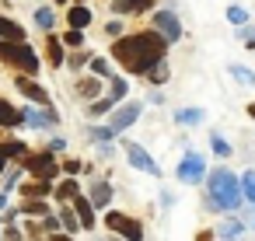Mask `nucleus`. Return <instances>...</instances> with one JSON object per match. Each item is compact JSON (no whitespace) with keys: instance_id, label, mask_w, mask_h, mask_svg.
I'll use <instances>...</instances> for the list:
<instances>
[{"instance_id":"obj_1","label":"nucleus","mask_w":255,"mask_h":241,"mask_svg":"<svg viewBox=\"0 0 255 241\" xmlns=\"http://www.w3.org/2000/svg\"><path fill=\"white\" fill-rule=\"evenodd\" d=\"M168 49H171V42L157 28H140V32H126V35L112 39L109 56H112V63L123 67L126 77H143L154 63L168 60Z\"/></svg>"},{"instance_id":"obj_2","label":"nucleus","mask_w":255,"mask_h":241,"mask_svg":"<svg viewBox=\"0 0 255 241\" xmlns=\"http://www.w3.org/2000/svg\"><path fill=\"white\" fill-rule=\"evenodd\" d=\"M203 206L210 213H238L245 206V192H241V175H234L227 164L213 168L203 182Z\"/></svg>"},{"instance_id":"obj_3","label":"nucleus","mask_w":255,"mask_h":241,"mask_svg":"<svg viewBox=\"0 0 255 241\" xmlns=\"http://www.w3.org/2000/svg\"><path fill=\"white\" fill-rule=\"evenodd\" d=\"M0 63H4L7 70L14 74H28V77H42V60L39 53L32 49V42H7L0 39Z\"/></svg>"},{"instance_id":"obj_4","label":"nucleus","mask_w":255,"mask_h":241,"mask_svg":"<svg viewBox=\"0 0 255 241\" xmlns=\"http://www.w3.org/2000/svg\"><path fill=\"white\" fill-rule=\"evenodd\" d=\"M21 168L32 171V178H46V182H53V185H56V178L63 175V168L56 164V150H49V147L32 150L28 157H21Z\"/></svg>"},{"instance_id":"obj_5","label":"nucleus","mask_w":255,"mask_h":241,"mask_svg":"<svg viewBox=\"0 0 255 241\" xmlns=\"http://www.w3.org/2000/svg\"><path fill=\"white\" fill-rule=\"evenodd\" d=\"M206 175H210L206 157H203L199 150H185V154H182V161H178V168H175V178H178L182 185H203V182H206Z\"/></svg>"},{"instance_id":"obj_6","label":"nucleus","mask_w":255,"mask_h":241,"mask_svg":"<svg viewBox=\"0 0 255 241\" xmlns=\"http://www.w3.org/2000/svg\"><path fill=\"white\" fill-rule=\"evenodd\" d=\"M105 231L109 234H119L123 241H143L147 238L143 234V224L136 217L123 213V210H105Z\"/></svg>"},{"instance_id":"obj_7","label":"nucleus","mask_w":255,"mask_h":241,"mask_svg":"<svg viewBox=\"0 0 255 241\" xmlns=\"http://www.w3.org/2000/svg\"><path fill=\"white\" fill-rule=\"evenodd\" d=\"M21 122L25 129H56L63 122V116L56 112V105H21Z\"/></svg>"},{"instance_id":"obj_8","label":"nucleus","mask_w":255,"mask_h":241,"mask_svg":"<svg viewBox=\"0 0 255 241\" xmlns=\"http://www.w3.org/2000/svg\"><path fill=\"white\" fill-rule=\"evenodd\" d=\"M150 28H157V32H161V35H164L171 46H175V42L185 35V28H182L178 14H175L171 7H154V11H150Z\"/></svg>"},{"instance_id":"obj_9","label":"nucleus","mask_w":255,"mask_h":241,"mask_svg":"<svg viewBox=\"0 0 255 241\" xmlns=\"http://www.w3.org/2000/svg\"><path fill=\"white\" fill-rule=\"evenodd\" d=\"M140 112H143V102L126 98V102H123V105H116V109H112L105 119H109V126L116 129V136H123V133H126V129H129V126L140 119Z\"/></svg>"},{"instance_id":"obj_10","label":"nucleus","mask_w":255,"mask_h":241,"mask_svg":"<svg viewBox=\"0 0 255 241\" xmlns=\"http://www.w3.org/2000/svg\"><path fill=\"white\" fill-rule=\"evenodd\" d=\"M123 150H126V161H129L136 171H143V175H150V178H161V164L150 157V150H143L140 143H123Z\"/></svg>"},{"instance_id":"obj_11","label":"nucleus","mask_w":255,"mask_h":241,"mask_svg":"<svg viewBox=\"0 0 255 241\" xmlns=\"http://www.w3.org/2000/svg\"><path fill=\"white\" fill-rule=\"evenodd\" d=\"M14 88H18V91H21V98H25V102H32V105H53V102H49V91L39 84V77L14 74Z\"/></svg>"},{"instance_id":"obj_12","label":"nucleus","mask_w":255,"mask_h":241,"mask_svg":"<svg viewBox=\"0 0 255 241\" xmlns=\"http://www.w3.org/2000/svg\"><path fill=\"white\" fill-rule=\"evenodd\" d=\"M102 95H105V77L84 74V77H77V81H74V98H81L84 105H88V102H95V98H102Z\"/></svg>"},{"instance_id":"obj_13","label":"nucleus","mask_w":255,"mask_h":241,"mask_svg":"<svg viewBox=\"0 0 255 241\" xmlns=\"http://www.w3.org/2000/svg\"><path fill=\"white\" fill-rule=\"evenodd\" d=\"M112 14L116 18H143L157 7V0H112Z\"/></svg>"},{"instance_id":"obj_14","label":"nucleus","mask_w":255,"mask_h":241,"mask_svg":"<svg viewBox=\"0 0 255 241\" xmlns=\"http://www.w3.org/2000/svg\"><path fill=\"white\" fill-rule=\"evenodd\" d=\"M70 206H74V213H77L81 227H84V231H95V224H98V210H95V203H91V199L81 192V196H77Z\"/></svg>"},{"instance_id":"obj_15","label":"nucleus","mask_w":255,"mask_h":241,"mask_svg":"<svg viewBox=\"0 0 255 241\" xmlns=\"http://www.w3.org/2000/svg\"><path fill=\"white\" fill-rule=\"evenodd\" d=\"M213 234H217L220 241H241V238H245V220L231 213V217H224V220L213 227Z\"/></svg>"},{"instance_id":"obj_16","label":"nucleus","mask_w":255,"mask_h":241,"mask_svg":"<svg viewBox=\"0 0 255 241\" xmlns=\"http://www.w3.org/2000/svg\"><path fill=\"white\" fill-rule=\"evenodd\" d=\"M46 60H49V67H53V70L67 67V46H63V39H60L56 32H49V35H46Z\"/></svg>"},{"instance_id":"obj_17","label":"nucleus","mask_w":255,"mask_h":241,"mask_svg":"<svg viewBox=\"0 0 255 241\" xmlns=\"http://www.w3.org/2000/svg\"><path fill=\"white\" fill-rule=\"evenodd\" d=\"M175 126H182V129H192V126H203L206 122V112L199 109V105H185V109H175Z\"/></svg>"},{"instance_id":"obj_18","label":"nucleus","mask_w":255,"mask_h":241,"mask_svg":"<svg viewBox=\"0 0 255 241\" xmlns=\"http://www.w3.org/2000/svg\"><path fill=\"white\" fill-rule=\"evenodd\" d=\"M88 199L95 203V210H109V203H112V182L109 178H95L91 182V192H88Z\"/></svg>"},{"instance_id":"obj_19","label":"nucleus","mask_w":255,"mask_h":241,"mask_svg":"<svg viewBox=\"0 0 255 241\" xmlns=\"http://www.w3.org/2000/svg\"><path fill=\"white\" fill-rule=\"evenodd\" d=\"M21 109L7 98H0V129H21Z\"/></svg>"},{"instance_id":"obj_20","label":"nucleus","mask_w":255,"mask_h":241,"mask_svg":"<svg viewBox=\"0 0 255 241\" xmlns=\"http://www.w3.org/2000/svg\"><path fill=\"white\" fill-rule=\"evenodd\" d=\"M91 21H95V11H91L88 4H74V7L67 11V28H84V32H88Z\"/></svg>"},{"instance_id":"obj_21","label":"nucleus","mask_w":255,"mask_h":241,"mask_svg":"<svg viewBox=\"0 0 255 241\" xmlns=\"http://www.w3.org/2000/svg\"><path fill=\"white\" fill-rule=\"evenodd\" d=\"M116 105H123V102H119V98H116V95L109 91V95H102V98L88 102V105H84V112H88L91 119H102V116H109V112H112Z\"/></svg>"},{"instance_id":"obj_22","label":"nucleus","mask_w":255,"mask_h":241,"mask_svg":"<svg viewBox=\"0 0 255 241\" xmlns=\"http://www.w3.org/2000/svg\"><path fill=\"white\" fill-rule=\"evenodd\" d=\"M0 39H7V42H28V32L21 28V21L0 14Z\"/></svg>"},{"instance_id":"obj_23","label":"nucleus","mask_w":255,"mask_h":241,"mask_svg":"<svg viewBox=\"0 0 255 241\" xmlns=\"http://www.w3.org/2000/svg\"><path fill=\"white\" fill-rule=\"evenodd\" d=\"M32 21H35V28H39L42 35H49V32L56 28V11H53L49 4H39V7L32 11Z\"/></svg>"},{"instance_id":"obj_24","label":"nucleus","mask_w":255,"mask_h":241,"mask_svg":"<svg viewBox=\"0 0 255 241\" xmlns=\"http://www.w3.org/2000/svg\"><path fill=\"white\" fill-rule=\"evenodd\" d=\"M56 185L46 182V178H35V182H21V199H46Z\"/></svg>"},{"instance_id":"obj_25","label":"nucleus","mask_w":255,"mask_h":241,"mask_svg":"<svg viewBox=\"0 0 255 241\" xmlns=\"http://www.w3.org/2000/svg\"><path fill=\"white\" fill-rule=\"evenodd\" d=\"M143 81L150 84V88H164L168 81H171V67H168V60H161V63H154L147 74H143Z\"/></svg>"},{"instance_id":"obj_26","label":"nucleus","mask_w":255,"mask_h":241,"mask_svg":"<svg viewBox=\"0 0 255 241\" xmlns=\"http://www.w3.org/2000/svg\"><path fill=\"white\" fill-rule=\"evenodd\" d=\"M77 196H81V185H77V178H63V182L53 189V199H56L60 206H63V203H74Z\"/></svg>"},{"instance_id":"obj_27","label":"nucleus","mask_w":255,"mask_h":241,"mask_svg":"<svg viewBox=\"0 0 255 241\" xmlns=\"http://www.w3.org/2000/svg\"><path fill=\"white\" fill-rule=\"evenodd\" d=\"M227 74H231L241 88H255V70H252V67H245V63H231Z\"/></svg>"},{"instance_id":"obj_28","label":"nucleus","mask_w":255,"mask_h":241,"mask_svg":"<svg viewBox=\"0 0 255 241\" xmlns=\"http://www.w3.org/2000/svg\"><path fill=\"white\" fill-rule=\"evenodd\" d=\"M88 74H95V77H112L116 70H112V56H91V63H88Z\"/></svg>"},{"instance_id":"obj_29","label":"nucleus","mask_w":255,"mask_h":241,"mask_svg":"<svg viewBox=\"0 0 255 241\" xmlns=\"http://www.w3.org/2000/svg\"><path fill=\"white\" fill-rule=\"evenodd\" d=\"M210 150H213L217 157H231V154H234V147L227 143V136H224L220 129H210Z\"/></svg>"},{"instance_id":"obj_30","label":"nucleus","mask_w":255,"mask_h":241,"mask_svg":"<svg viewBox=\"0 0 255 241\" xmlns=\"http://www.w3.org/2000/svg\"><path fill=\"white\" fill-rule=\"evenodd\" d=\"M60 220H63V231H67V234H74V238H77V231H84L70 203H63V206H60Z\"/></svg>"},{"instance_id":"obj_31","label":"nucleus","mask_w":255,"mask_h":241,"mask_svg":"<svg viewBox=\"0 0 255 241\" xmlns=\"http://www.w3.org/2000/svg\"><path fill=\"white\" fill-rule=\"evenodd\" d=\"M49 213V199H25L21 203V217H46Z\"/></svg>"},{"instance_id":"obj_32","label":"nucleus","mask_w":255,"mask_h":241,"mask_svg":"<svg viewBox=\"0 0 255 241\" xmlns=\"http://www.w3.org/2000/svg\"><path fill=\"white\" fill-rule=\"evenodd\" d=\"M248 18H252V14H248V7H245V4H231V7H227V21H231L234 28L248 25Z\"/></svg>"},{"instance_id":"obj_33","label":"nucleus","mask_w":255,"mask_h":241,"mask_svg":"<svg viewBox=\"0 0 255 241\" xmlns=\"http://www.w3.org/2000/svg\"><path fill=\"white\" fill-rule=\"evenodd\" d=\"M60 39H63L67 49H84V42H88V39H84V28H67Z\"/></svg>"},{"instance_id":"obj_34","label":"nucleus","mask_w":255,"mask_h":241,"mask_svg":"<svg viewBox=\"0 0 255 241\" xmlns=\"http://www.w3.org/2000/svg\"><path fill=\"white\" fill-rule=\"evenodd\" d=\"M88 63H91V53H88V49H70V53H67V67H70V70H84Z\"/></svg>"},{"instance_id":"obj_35","label":"nucleus","mask_w":255,"mask_h":241,"mask_svg":"<svg viewBox=\"0 0 255 241\" xmlns=\"http://www.w3.org/2000/svg\"><path fill=\"white\" fill-rule=\"evenodd\" d=\"M88 136L95 140V143H112L116 140V129L105 122V126H88Z\"/></svg>"},{"instance_id":"obj_36","label":"nucleus","mask_w":255,"mask_h":241,"mask_svg":"<svg viewBox=\"0 0 255 241\" xmlns=\"http://www.w3.org/2000/svg\"><path fill=\"white\" fill-rule=\"evenodd\" d=\"M241 192H245V203H255V168L241 175Z\"/></svg>"},{"instance_id":"obj_37","label":"nucleus","mask_w":255,"mask_h":241,"mask_svg":"<svg viewBox=\"0 0 255 241\" xmlns=\"http://www.w3.org/2000/svg\"><path fill=\"white\" fill-rule=\"evenodd\" d=\"M39 224H42V231L46 234H53V231H63V220H60V213H46V217H39Z\"/></svg>"},{"instance_id":"obj_38","label":"nucleus","mask_w":255,"mask_h":241,"mask_svg":"<svg viewBox=\"0 0 255 241\" xmlns=\"http://www.w3.org/2000/svg\"><path fill=\"white\" fill-rule=\"evenodd\" d=\"M105 35H109V39H119V35H126V25H123V18H116V14H112V21H105Z\"/></svg>"},{"instance_id":"obj_39","label":"nucleus","mask_w":255,"mask_h":241,"mask_svg":"<svg viewBox=\"0 0 255 241\" xmlns=\"http://www.w3.org/2000/svg\"><path fill=\"white\" fill-rule=\"evenodd\" d=\"M60 168H63V175H81V171H84V161H81V157H67Z\"/></svg>"},{"instance_id":"obj_40","label":"nucleus","mask_w":255,"mask_h":241,"mask_svg":"<svg viewBox=\"0 0 255 241\" xmlns=\"http://www.w3.org/2000/svg\"><path fill=\"white\" fill-rule=\"evenodd\" d=\"M241 220H245V227H255V203H248V206H245Z\"/></svg>"},{"instance_id":"obj_41","label":"nucleus","mask_w":255,"mask_h":241,"mask_svg":"<svg viewBox=\"0 0 255 241\" xmlns=\"http://www.w3.org/2000/svg\"><path fill=\"white\" fill-rule=\"evenodd\" d=\"M98 157H102V161L116 157V147H112V143H98Z\"/></svg>"},{"instance_id":"obj_42","label":"nucleus","mask_w":255,"mask_h":241,"mask_svg":"<svg viewBox=\"0 0 255 241\" xmlns=\"http://www.w3.org/2000/svg\"><path fill=\"white\" fill-rule=\"evenodd\" d=\"M238 39H241V42H252V39H255V28H252V25H241V28H238Z\"/></svg>"},{"instance_id":"obj_43","label":"nucleus","mask_w":255,"mask_h":241,"mask_svg":"<svg viewBox=\"0 0 255 241\" xmlns=\"http://www.w3.org/2000/svg\"><path fill=\"white\" fill-rule=\"evenodd\" d=\"M46 241H77V238L67 234V231H53V234H46Z\"/></svg>"},{"instance_id":"obj_44","label":"nucleus","mask_w":255,"mask_h":241,"mask_svg":"<svg viewBox=\"0 0 255 241\" xmlns=\"http://www.w3.org/2000/svg\"><path fill=\"white\" fill-rule=\"evenodd\" d=\"M49 150H56V154H63V150H67V140H63V136H56V140H49Z\"/></svg>"},{"instance_id":"obj_45","label":"nucleus","mask_w":255,"mask_h":241,"mask_svg":"<svg viewBox=\"0 0 255 241\" xmlns=\"http://www.w3.org/2000/svg\"><path fill=\"white\" fill-rule=\"evenodd\" d=\"M147 102H150V105H164V95H161V91H157V88H154V91H150V95H147Z\"/></svg>"},{"instance_id":"obj_46","label":"nucleus","mask_w":255,"mask_h":241,"mask_svg":"<svg viewBox=\"0 0 255 241\" xmlns=\"http://www.w3.org/2000/svg\"><path fill=\"white\" fill-rule=\"evenodd\" d=\"M4 238H7V241H21V234H18V227H14V224H7V231H4Z\"/></svg>"},{"instance_id":"obj_47","label":"nucleus","mask_w":255,"mask_h":241,"mask_svg":"<svg viewBox=\"0 0 255 241\" xmlns=\"http://www.w3.org/2000/svg\"><path fill=\"white\" fill-rule=\"evenodd\" d=\"M213 238H217L213 231H199V234H196V241H213Z\"/></svg>"},{"instance_id":"obj_48","label":"nucleus","mask_w":255,"mask_h":241,"mask_svg":"<svg viewBox=\"0 0 255 241\" xmlns=\"http://www.w3.org/2000/svg\"><path fill=\"white\" fill-rule=\"evenodd\" d=\"M245 112H248V119H255V102H248V105H245Z\"/></svg>"},{"instance_id":"obj_49","label":"nucleus","mask_w":255,"mask_h":241,"mask_svg":"<svg viewBox=\"0 0 255 241\" xmlns=\"http://www.w3.org/2000/svg\"><path fill=\"white\" fill-rule=\"evenodd\" d=\"M7 210V192H0V213Z\"/></svg>"},{"instance_id":"obj_50","label":"nucleus","mask_w":255,"mask_h":241,"mask_svg":"<svg viewBox=\"0 0 255 241\" xmlns=\"http://www.w3.org/2000/svg\"><path fill=\"white\" fill-rule=\"evenodd\" d=\"M7 171V154H0V175Z\"/></svg>"},{"instance_id":"obj_51","label":"nucleus","mask_w":255,"mask_h":241,"mask_svg":"<svg viewBox=\"0 0 255 241\" xmlns=\"http://www.w3.org/2000/svg\"><path fill=\"white\" fill-rule=\"evenodd\" d=\"M53 4H56V7H67V4H74V0H53Z\"/></svg>"},{"instance_id":"obj_52","label":"nucleus","mask_w":255,"mask_h":241,"mask_svg":"<svg viewBox=\"0 0 255 241\" xmlns=\"http://www.w3.org/2000/svg\"><path fill=\"white\" fill-rule=\"evenodd\" d=\"M109 241H123V238H119V234H112V238H109Z\"/></svg>"},{"instance_id":"obj_53","label":"nucleus","mask_w":255,"mask_h":241,"mask_svg":"<svg viewBox=\"0 0 255 241\" xmlns=\"http://www.w3.org/2000/svg\"><path fill=\"white\" fill-rule=\"evenodd\" d=\"M74 4H84V0H74Z\"/></svg>"},{"instance_id":"obj_54","label":"nucleus","mask_w":255,"mask_h":241,"mask_svg":"<svg viewBox=\"0 0 255 241\" xmlns=\"http://www.w3.org/2000/svg\"><path fill=\"white\" fill-rule=\"evenodd\" d=\"M4 133H7V129H0V136H4Z\"/></svg>"}]
</instances>
